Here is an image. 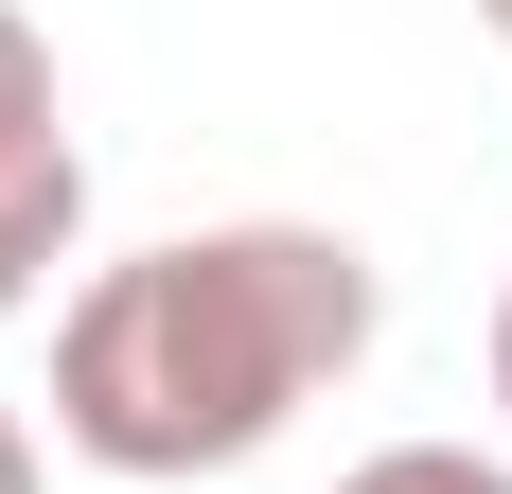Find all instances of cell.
I'll use <instances>...</instances> for the list:
<instances>
[{
  "label": "cell",
  "mask_w": 512,
  "mask_h": 494,
  "mask_svg": "<svg viewBox=\"0 0 512 494\" xmlns=\"http://www.w3.org/2000/svg\"><path fill=\"white\" fill-rule=\"evenodd\" d=\"M371 318H389L371 247L301 230V212L124 247L53 318V442L89 477H230L371 353Z\"/></svg>",
  "instance_id": "1"
},
{
  "label": "cell",
  "mask_w": 512,
  "mask_h": 494,
  "mask_svg": "<svg viewBox=\"0 0 512 494\" xmlns=\"http://www.w3.org/2000/svg\"><path fill=\"white\" fill-rule=\"evenodd\" d=\"M89 230V142H71V89H53V36L0 0V318H36L53 265Z\"/></svg>",
  "instance_id": "2"
},
{
  "label": "cell",
  "mask_w": 512,
  "mask_h": 494,
  "mask_svg": "<svg viewBox=\"0 0 512 494\" xmlns=\"http://www.w3.org/2000/svg\"><path fill=\"white\" fill-rule=\"evenodd\" d=\"M336 494H512V459H477V442H389V459H354Z\"/></svg>",
  "instance_id": "3"
},
{
  "label": "cell",
  "mask_w": 512,
  "mask_h": 494,
  "mask_svg": "<svg viewBox=\"0 0 512 494\" xmlns=\"http://www.w3.org/2000/svg\"><path fill=\"white\" fill-rule=\"evenodd\" d=\"M0 494H53V477H36V424H18V406H0Z\"/></svg>",
  "instance_id": "4"
},
{
  "label": "cell",
  "mask_w": 512,
  "mask_h": 494,
  "mask_svg": "<svg viewBox=\"0 0 512 494\" xmlns=\"http://www.w3.org/2000/svg\"><path fill=\"white\" fill-rule=\"evenodd\" d=\"M495 406H512V300H495Z\"/></svg>",
  "instance_id": "5"
},
{
  "label": "cell",
  "mask_w": 512,
  "mask_h": 494,
  "mask_svg": "<svg viewBox=\"0 0 512 494\" xmlns=\"http://www.w3.org/2000/svg\"><path fill=\"white\" fill-rule=\"evenodd\" d=\"M477 18H495V36H512V0H477Z\"/></svg>",
  "instance_id": "6"
}]
</instances>
